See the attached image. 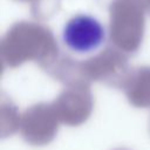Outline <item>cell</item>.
<instances>
[{"label":"cell","instance_id":"cell-1","mask_svg":"<svg viewBox=\"0 0 150 150\" xmlns=\"http://www.w3.org/2000/svg\"><path fill=\"white\" fill-rule=\"evenodd\" d=\"M61 36L64 47L69 52L76 55H88L104 45L107 30L96 16L79 13L64 23Z\"/></svg>","mask_w":150,"mask_h":150}]
</instances>
